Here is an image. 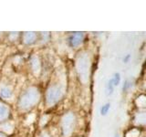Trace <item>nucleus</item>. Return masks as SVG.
<instances>
[{
	"mask_svg": "<svg viewBox=\"0 0 146 137\" xmlns=\"http://www.w3.org/2000/svg\"><path fill=\"white\" fill-rule=\"evenodd\" d=\"M76 68L80 81L82 83H86L89 80L90 72V58L88 54H80V56L77 59Z\"/></svg>",
	"mask_w": 146,
	"mask_h": 137,
	"instance_id": "nucleus-1",
	"label": "nucleus"
},
{
	"mask_svg": "<svg viewBox=\"0 0 146 137\" xmlns=\"http://www.w3.org/2000/svg\"><path fill=\"white\" fill-rule=\"evenodd\" d=\"M38 99H39L38 90L36 88H29L20 97L19 106L22 109H29L38 102Z\"/></svg>",
	"mask_w": 146,
	"mask_h": 137,
	"instance_id": "nucleus-2",
	"label": "nucleus"
},
{
	"mask_svg": "<svg viewBox=\"0 0 146 137\" xmlns=\"http://www.w3.org/2000/svg\"><path fill=\"white\" fill-rule=\"evenodd\" d=\"M62 96H63V89L60 86L58 85L50 86L47 91V94H46V100H47L48 105L51 106V105L57 103L62 98Z\"/></svg>",
	"mask_w": 146,
	"mask_h": 137,
	"instance_id": "nucleus-3",
	"label": "nucleus"
},
{
	"mask_svg": "<svg viewBox=\"0 0 146 137\" xmlns=\"http://www.w3.org/2000/svg\"><path fill=\"white\" fill-rule=\"evenodd\" d=\"M75 126V116L72 112H68L64 115L61 123L62 134L64 137H68L72 134Z\"/></svg>",
	"mask_w": 146,
	"mask_h": 137,
	"instance_id": "nucleus-4",
	"label": "nucleus"
},
{
	"mask_svg": "<svg viewBox=\"0 0 146 137\" xmlns=\"http://www.w3.org/2000/svg\"><path fill=\"white\" fill-rule=\"evenodd\" d=\"M83 37L84 35L82 32H75L68 38V44H70V47H77L82 42Z\"/></svg>",
	"mask_w": 146,
	"mask_h": 137,
	"instance_id": "nucleus-5",
	"label": "nucleus"
},
{
	"mask_svg": "<svg viewBox=\"0 0 146 137\" xmlns=\"http://www.w3.org/2000/svg\"><path fill=\"white\" fill-rule=\"evenodd\" d=\"M36 34L34 32H25L24 36H23V39L26 44H31L33 43L36 39Z\"/></svg>",
	"mask_w": 146,
	"mask_h": 137,
	"instance_id": "nucleus-6",
	"label": "nucleus"
},
{
	"mask_svg": "<svg viewBox=\"0 0 146 137\" xmlns=\"http://www.w3.org/2000/svg\"><path fill=\"white\" fill-rule=\"evenodd\" d=\"M12 90L9 87H2L0 89V96L5 99H9L12 97Z\"/></svg>",
	"mask_w": 146,
	"mask_h": 137,
	"instance_id": "nucleus-7",
	"label": "nucleus"
},
{
	"mask_svg": "<svg viewBox=\"0 0 146 137\" xmlns=\"http://www.w3.org/2000/svg\"><path fill=\"white\" fill-rule=\"evenodd\" d=\"M9 110L5 104L0 102V121H3L8 117Z\"/></svg>",
	"mask_w": 146,
	"mask_h": 137,
	"instance_id": "nucleus-8",
	"label": "nucleus"
},
{
	"mask_svg": "<svg viewBox=\"0 0 146 137\" xmlns=\"http://www.w3.org/2000/svg\"><path fill=\"white\" fill-rule=\"evenodd\" d=\"M31 67L35 73H38L40 71V62L38 57H33L31 59Z\"/></svg>",
	"mask_w": 146,
	"mask_h": 137,
	"instance_id": "nucleus-9",
	"label": "nucleus"
},
{
	"mask_svg": "<svg viewBox=\"0 0 146 137\" xmlns=\"http://www.w3.org/2000/svg\"><path fill=\"white\" fill-rule=\"evenodd\" d=\"M114 90V84H113V80L112 78H111L108 82H107V86H106V91H107V95H111L113 93Z\"/></svg>",
	"mask_w": 146,
	"mask_h": 137,
	"instance_id": "nucleus-10",
	"label": "nucleus"
},
{
	"mask_svg": "<svg viewBox=\"0 0 146 137\" xmlns=\"http://www.w3.org/2000/svg\"><path fill=\"white\" fill-rule=\"evenodd\" d=\"M110 109H111V104H110V103L104 104L103 106L100 108V114H102V116L107 115V113L109 112Z\"/></svg>",
	"mask_w": 146,
	"mask_h": 137,
	"instance_id": "nucleus-11",
	"label": "nucleus"
},
{
	"mask_svg": "<svg viewBox=\"0 0 146 137\" xmlns=\"http://www.w3.org/2000/svg\"><path fill=\"white\" fill-rule=\"evenodd\" d=\"M112 80H113V84H114V87L118 86L119 84H120L121 82V74L119 72L115 73L114 74V76L112 77Z\"/></svg>",
	"mask_w": 146,
	"mask_h": 137,
	"instance_id": "nucleus-12",
	"label": "nucleus"
},
{
	"mask_svg": "<svg viewBox=\"0 0 146 137\" xmlns=\"http://www.w3.org/2000/svg\"><path fill=\"white\" fill-rule=\"evenodd\" d=\"M130 58H131V55H130V54H128V55H127V56H126L125 58H123V61H124L125 63H127L128 61H129Z\"/></svg>",
	"mask_w": 146,
	"mask_h": 137,
	"instance_id": "nucleus-13",
	"label": "nucleus"
},
{
	"mask_svg": "<svg viewBox=\"0 0 146 137\" xmlns=\"http://www.w3.org/2000/svg\"><path fill=\"white\" fill-rule=\"evenodd\" d=\"M41 137H49L47 134H43L42 135H41Z\"/></svg>",
	"mask_w": 146,
	"mask_h": 137,
	"instance_id": "nucleus-14",
	"label": "nucleus"
},
{
	"mask_svg": "<svg viewBox=\"0 0 146 137\" xmlns=\"http://www.w3.org/2000/svg\"><path fill=\"white\" fill-rule=\"evenodd\" d=\"M114 137H119V135H118V134H115V136H114Z\"/></svg>",
	"mask_w": 146,
	"mask_h": 137,
	"instance_id": "nucleus-15",
	"label": "nucleus"
},
{
	"mask_svg": "<svg viewBox=\"0 0 146 137\" xmlns=\"http://www.w3.org/2000/svg\"><path fill=\"white\" fill-rule=\"evenodd\" d=\"M0 137H6V136H4V135H0Z\"/></svg>",
	"mask_w": 146,
	"mask_h": 137,
	"instance_id": "nucleus-16",
	"label": "nucleus"
}]
</instances>
